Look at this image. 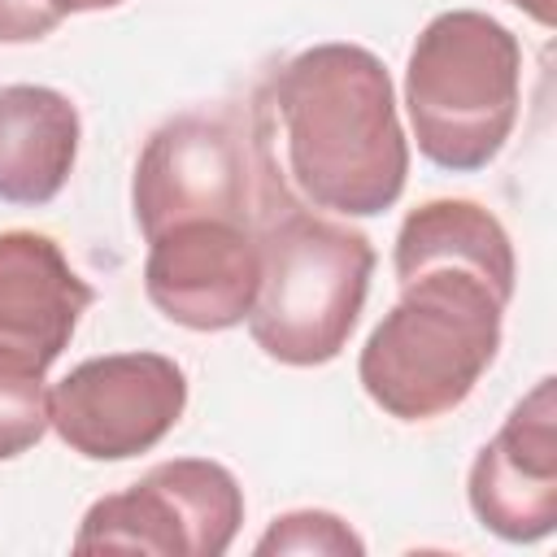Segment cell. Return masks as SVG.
Segmentation results:
<instances>
[{
	"mask_svg": "<svg viewBox=\"0 0 557 557\" xmlns=\"http://www.w3.org/2000/svg\"><path fill=\"white\" fill-rule=\"evenodd\" d=\"M265 200L339 218L392 209L409 178V139L387 65L361 44L296 52L257 100Z\"/></svg>",
	"mask_w": 557,
	"mask_h": 557,
	"instance_id": "6da1fadb",
	"label": "cell"
},
{
	"mask_svg": "<svg viewBox=\"0 0 557 557\" xmlns=\"http://www.w3.org/2000/svg\"><path fill=\"white\" fill-rule=\"evenodd\" d=\"M505 305L470 270H426L400 283V300L357 357L366 396L400 422L453 413L496 361Z\"/></svg>",
	"mask_w": 557,
	"mask_h": 557,
	"instance_id": "7a4b0ae2",
	"label": "cell"
},
{
	"mask_svg": "<svg viewBox=\"0 0 557 557\" xmlns=\"http://www.w3.org/2000/svg\"><path fill=\"white\" fill-rule=\"evenodd\" d=\"M261 283L248 309L252 344L283 366H326L344 352L374 274V248L348 222L296 200H265L257 218Z\"/></svg>",
	"mask_w": 557,
	"mask_h": 557,
	"instance_id": "3957f363",
	"label": "cell"
},
{
	"mask_svg": "<svg viewBox=\"0 0 557 557\" xmlns=\"http://www.w3.org/2000/svg\"><path fill=\"white\" fill-rule=\"evenodd\" d=\"M522 104V44L479 13H435L405 65V109L418 152L453 174L483 170L505 148Z\"/></svg>",
	"mask_w": 557,
	"mask_h": 557,
	"instance_id": "277c9868",
	"label": "cell"
},
{
	"mask_svg": "<svg viewBox=\"0 0 557 557\" xmlns=\"http://www.w3.org/2000/svg\"><path fill=\"white\" fill-rule=\"evenodd\" d=\"M131 209L144 239L191 218L252 222L265 209V174L252 131L222 113H178L157 126L135 161Z\"/></svg>",
	"mask_w": 557,
	"mask_h": 557,
	"instance_id": "5b68a950",
	"label": "cell"
},
{
	"mask_svg": "<svg viewBox=\"0 0 557 557\" xmlns=\"http://www.w3.org/2000/svg\"><path fill=\"white\" fill-rule=\"evenodd\" d=\"M244 522L239 479L209 457L157 461L131 487L100 496L74 535L78 553L222 557Z\"/></svg>",
	"mask_w": 557,
	"mask_h": 557,
	"instance_id": "8992f818",
	"label": "cell"
},
{
	"mask_svg": "<svg viewBox=\"0 0 557 557\" xmlns=\"http://www.w3.org/2000/svg\"><path fill=\"white\" fill-rule=\"evenodd\" d=\"M183 409L187 374L161 352L87 357L48 392L52 431L87 461H126L157 448Z\"/></svg>",
	"mask_w": 557,
	"mask_h": 557,
	"instance_id": "52a82bcc",
	"label": "cell"
},
{
	"mask_svg": "<svg viewBox=\"0 0 557 557\" xmlns=\"http://www.w3.org/2000/svg\"><path fill=\"white\" fill-rule=\"evenodd\" d=\"M261 283V244L252 222L191 218L148 239L144 292L187 331H231L248 318Z\"/></svg>",
	"mask_w": 557,
	"mask_h": 557,
	"instance_id": "ba28073f",
	"label": "cell"
},
{
	"mask_svg": "<svg viewBox=\"0 0 557 557\" xmlns=\"http://www.w3.org/2000/svg\"><path fill=\"white\" fill-rule=\"evenodd\" d=\"M474 518L505 544L548 540L557 527V379L544 374L479 448L466 483Z\"/></svg>",
	"mask_w": 557,
	"mask_h": 557,
	"instance_id": "9c48e42d",
	"label": "cell"
},
{
	"mask_svg": "<svg viewBox=\"0 0 557 557\" xmlns=\"http://www.w3.org/2000/svg\"><path fill=\"white\" fill-rule=\"evenodd\" d=\"M96 292L39 231H0V352L48 370L74 339Z\"/></svg>",
	"mask_w": 557,
	"mask_h": 557,
	"instance_id": "30bf717a",
	"label": "cell"
},
{
	"mask_svg": "<svg viewBox=\"0 0 557 557\" xmlns=\"http://www.w3.org/2000/svg\"><path fill=\"white\" fill-rule=\"evenodd\" d=\"M78 109L65 91L39 83L0 87V200L48 205L78 157Z\"/></svg>",
	"mask_w": 557,
	"mask_h": 557,
	"instance_id": "8fae6325",
	"label": "cell"
},
{
	"mask_svg": "<svg viewBox=\"0 0 557 557\" xmlns=\"http://www.w3.org/2000/svg\"><path fill=\"white\" fill-rule=\"evenodd\" d=\"M392 270L396 283H409L426 270H470L483 283H492L505 300L513 296V278H518L513 244L500 218L479 200H461V196L426 200L405 213L392 248Z\"/></svg>",
	"mask_w": 557,
	"mask_h": 557,
	"instance_id": "7c38bea8",
	"label": "cell"
},
{
	"mask_svg": "<svg viewBox=\"0 0 557 557\" xmlns=\"http://www.w3.org/2000/svg\"><path fill=\"white\" fill-rule=\"evenodd\" d=\"M48 370L13 357V352H0V461H13L22 453H30L48 426H52V413H48V383H44Z\"/></svg>",
	"mask_w": 557,
	"mask_h": 557,
	"instance_id": "4fadbf2b",
	"label": "cell"
},
{
	"mask_svg": "<svg viewBox=\"0 0 557 557\" xmlns=\"http://www.w3.org/2000/svg\"><path fill=\"white\" fill-rule=\"evenodd\" d=\"M257 557H278V553H318V557H361L366 544L361 535L331 509H292L278 513L265 535L252 544Z\"/></svg>",
	"mask_w": 557,
	"mask_h": 557,
	"instance_id": "5bb4252c",
	"label": "cell"
},
{
	"mask_svg": "<svg viewBox=\"0 0 557 557\" xmlns=\"http://www.w3.org/2000/svg\"><path fill=\"white\" fill-rule=\"evenodd\" d=\"M61 26L39 0H0V44H35Z\"/></svg>",
	"mask_w": 557,
	"mask_h": 557,
	"instance_id": "9a60e30c",
	"label": "cell"
},
{
	"mask_svg": "<svg viewBox=\"0 0 557 557\" xmlns=\"http://www.w3.org/2000/svg\"><path fill=\"white\" fill-rule=\"evenodd\" d=\"M39 4L65 22L70 13H100V9H117L122 0H39Z\"/></svg>",
	"mask_w": 557,
	"mask_h": 557,
	"instance_id": "2e32d148",
	"label": "cell"
},
{
	"mask_svg": "<svg viewBox=\"0 0 557 557\" xmlns=\"http://www.w3.org/2000/svg\"><path fill=\"white\" fill-rule=\"evenodd\" d=\"M509 4H518L527 17H535L540 26H557V0H509Z\"/></svg>",
	"mask_w": 557,
	"mask_h": 557,
	"instance_id": "e0dca14e",
	"label": "cell"
}]
</instances>
